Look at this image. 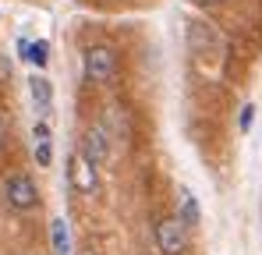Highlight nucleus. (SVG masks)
<instances>
[{"label":"nucleus","mask_w":262,"mask_h":255,"mask_svg":"<svg viewBox=\"0 0 262 255\" xmlns=\"http://www.w3.org/2000/svg\"><path fill=\"white\" fill-rule=\"evenodd\" d=\"M156 245L163 255H184L188 248V227L181 223V216H160L156 220Z\"/></svg>","instance_id":"7ed1b4c3"},{"label":"nucleus","mask_w":262,"mask_h":255,"mask_svg":"<svg viewBox=\"0 0 262 255\" xmlns=\"http://www.w3.org/2000/svg\"><path fill=\"white\" fill-rule=\"evenodd\" d=\"M4 149H7V121L0 117V156H4Z\"/></svg>","instance_id":"2eb2a0df"},{"label":"nucleus","mask_w":262,"mask_h":255,"mask_svg":"<svg viewBox=\"0 0 262 255\" xmlns=\"http://www.w3.org/2000/svg\"><path fill=\"white\" fill-rule=\"evenodd\" d=\"M82 68H85L89 82H99V85L117 82V75H121V60L110 46H89L82 53Z\"/></svg>","instance_id":"f257e3e1"},{"label":"nucleus","mask_w":262,"mask_h":255,"mask_svg":"<svg viewBox=\"0 0 262 255\" xmlns=\"http://www.w3.org/2000/svg\"><path fill=\"white\" fill-rule=\"evenodd\" d=\"M181 223H184L188 230H191V227L199 223V206H195V195H191L188 188L181 192Z\"/></svg>","instance_id":"f8f14e48"},{"label":"nucleus","mask_w":262,"mask_h":255,"mask_svg":"<svg viewBox=\"0 0 262 255\" xmlns=\"http://www.w3.org/2000/svg\"><path fill=\"white\" fill-rule=\"evenodd\" d=\"M11 82V64H7V57H0V85Z\"/></svg>","instance_id":"ddd939ff"},{"label":"nucleus","mask_w":262,"mask_h":255,"mask_svg":"<svg viewBox=\"0 0 262 255\" xmlns=\"http://www.w3.org/2000/svg\"><path fill=\"white\" fill-rule=\"evenodd\" d=\"M78 255H99V252H92V248H82V252H78Z\"/></svg>","instance_id":"f3484780"},{"label":"nucleus","mask_w":262,"mask_h":255,"mask_svg":"<svg viewBox=\"0 0 262 255\" xmlns=\"http://www.w3.org/2000/svg\"><path fill=\"white\" fill-rule=\"evenodd\" d=\"M195 4H227V0H195Z\"/></svg>","instance_id":"dca6fc26"},{"label":"nucleus","mask_w":262,"mask_h":255,"mask_svg":"<svg viewBox=\"0 0 262 255\" xmlns=\"http://www.w3.org/2000/svg\"><path fill=\"white\" fill-rule=\"evenodd\" d=\"M68 177H71V188H75V192H82V195H96V188H99L96 163H89L82 153H75V156H71V163H68Z\"/></svg>","instance_id":"39448f33"},{"label":"nucleus","mask_w":262,"mask_h":255,"mask_svg":"<svg viewBox=\"0 0 262 255\" xmlns=\"http://www.w3.org/2000/svg\"><path fill=\"white\" fill-rule=\"evenodd\" d=\"M29 92H32V103H36V110H39V114L46 117V114H50V103H53V89H50V82L36 75V78H29Z\"/></svg>","instance_id":"6e6552de"},{"label":"nucleus","mask_w":262,"mask_h":255,"mask_svg":"<svg viewBox=\"0 0 262 255\" xmlns=\"http://www.w3.org/2000/svg\"><path fill=\"white\" fill-rule=\"evenodd\" d=\"M252 114H255V107H245V110H241V131L252 128Z\"/></svg>","instance_id":"4468645a"},{"label":"nucleus","mask_w":262,"mask_h":255,"mask_svg":"<svg viewBox=\"0 0 262 255\" xmlns=\"http://www.w3.org/2000/svg\"><path fill=\"white\" fill-rule=\"evenodd\" d=\"M99 124L106 128L110 138H117V142H131V121H128V114H124L121 107H106Z\"/></svg>","instance_id":"0eeeda50"},{"label":"nucleus","mask_w":262,"mask_h":255,"mask_svg":"<svg viewBox=\"0 0 262 255\" xmlns=\"http://www.w3.org/2000/svg\"><path fill=\"white\" fill-rule=\"evenodd\" d=\"M110 135H106V128L103 124H92L85 131V138H82V156H85L89 163H96V167H103L106 160H110Z\"/></svg>","instance_id":"423d86ee"},{"label":"nucleus","mask_w":262,"mask_h":255,"mask_svg":"<svg viewBox=\"0 0 262 255\" xmlns=\"http://www.w3.org/2000/svg\"><path fill=\"white\" fill-rule=\"evenodd\" d=\"M32 135H36V163H39V167H50L53 149H50V128H46V121H39Z\"/></svg>","instance_id":"9d476101"},{"label":"nucleus","mask_w":262,"mask_h":255,"mask_svg":"<svg viewBox=\"0 0 262 255\" xmlns=\"http://www.w3.org/2000/svg\"><path fill=\"white\" fill-rule=\"evenodd\" d=\"M18 50H21V57H25V60H32V64H36V68H43L46 60H50V42L46 39H39V42H18Z\"/></svg>","instance_id":"9b49d317"},{"label":"nucleus","mask_w":262,"mask_h":255,"mask_svg":"<svg viewBox=\"0 0 262 255\" xmlns=\"http://www.w3.org/2000/svg\"><path fill=\"white\" fill-rule=\"evenodd\" d=\"M188 50H191L199 60H206V57H220V53H223V42H220L213 25L191 22V25H188Z\"/></svg>","instance_id":"20e7f679"},{"label":"nucleus","mask_w":262,"mask_h":255,"mask_svg":"<svg viewBox=\"0 0 262 255\" xmlns=\"http://www.w3.org/2000/svg\"><path fill=\"white\" fill-rule=\"evenodd\" d=\"M50 245H53V255H71V230L64 220L50 223Z\"/></svg>","instance_id":"1a4fd4ad"},{"label":"nucleus","mask_w":262,"mask_h":255,"mask_svg":"<svg viewBox=\"0 0 262 255\" xmlns=\"http://www.w3.org/2000/svg\"><path fill=\"white\" fill-rule=\"evenodd\" d=\"M4 199H7L11 209L29 213V209L39 206V188H36V181L29 174H11L7 184H4Z\"/></svg>","instance_id":"f03ea898"}]
</instances>
